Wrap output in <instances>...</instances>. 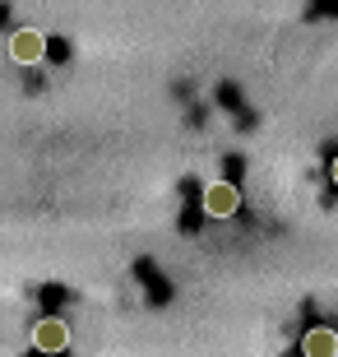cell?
I'll list each match as a JSON object with an SVG mask.
<instances>
[{
	"label": "cell",
	"instance_id": "obj_1",
	"mask_svg": "<svg viewBox=\"0 0 338 357\" xmlns=\"http://www.w3.org/2000/svg\"><path fill=\"white\" fill-rule=\"evenodd\" d=\"M241 209V190L232 181H208L204 185V213L208 218H232Z\"/></svg>",
	"mask_w": 338,
	"mask_h": 357
},
{
	"label": "cell",
	"instance_id": "obj_2",
	"mask_svg": "<svg viewBox=\"0 0 338 357\" xmlns=\"http://www.w3.org/2000/svg\"><path fill=\"white\" fill-rule=\"evenodd\" d=\"M42 52H47V42H42V33H33V28H19L10 38V56L19 61V66H38Z\"/></svg>",
	"mask_w": 338,
	"mask_h": 357
},
{
	"label": "cell",
	"instance_id": "obj_3",
	"mask_svg": "<svg viewBox=\"0 0 338 357\" xmlns=\"http://www.w3.org/2000/svg\"><path fill=\"white\" fill-rule=\"evenodd\" d=\"M33 348H42V353H66L70 348L66 320H42L38 330H33Z\"/></svg>",
	"mask_w": 338,
	"mask_h": 357
},
{
	"label": "cell",
	"instance_id": "obj_4",
	"mask_svg": "<svg viewBox=\"0 0 338 357\" xmlns=\"http://www.w3.org/2000/svg\"><path fill=\"white\" fill-rule=\"evenodd\" d=\"M301 348H306V357H338V334L334 330H306V339H301Z\"/></svg>",
	"mask_w": 338,
	"mask_h": 357
},
{
	"label": "cell",
	"instance_id": "obj_5",
	"mask_svg": "<svg viewBox=\"0 0 338 357\" xmlns=\"http://www.w3.org/2000/svg\"><path fill=\"white\" fill-rule=\"evenodd\" d=\"M329 172H334V181H338V158H334V167H329Z\"/></svg>",
	"mask_w": 338,
	"mask_h": 357
}]
</instances>
